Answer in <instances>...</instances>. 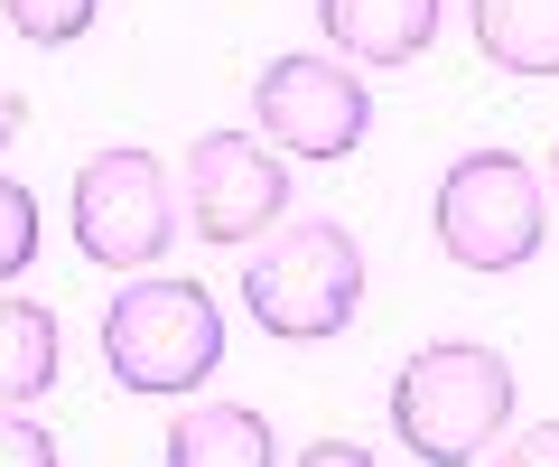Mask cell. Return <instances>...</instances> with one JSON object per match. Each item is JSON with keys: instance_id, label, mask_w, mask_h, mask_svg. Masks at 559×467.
<instances>
[{"instance_id": "1", "label": "cell", "mask_w": 559, "mask_h": 467, "mask_svg": "<svg viewBox=\"0 0 559 467\" xmlns=\"http://www.w3.org/2000/svg\"><path fill=\"white\" fill-rule=\"evenodd\" d=\"M513 402H522V374L503 365L495 346L439 337L392 374V440L419 467H476L513 430Z\"/></svg>"}, {"instance_id": "2", "label": "cell", "mask_w": 559, "mask_h": 467, "mask_svg": "<svg viewBox=\"0 0 559 467\" xmlns=\"http://www.w3.org/2000/svg\"><path fill=\"white\" fill-rule=\"evenodd\" d=\"M242 308L261 337L280 346H326L355 327L364 308V244L336 215H289L271 224V244H252L242 262Z\"/></svg>"}, {"instance_id": "3", "label": "cell", "mask_w": 559, "mask_h": 467, "mask_svg": "<svg viewBox=\"0 0 559 467\" xmlns=\"http://www.w3.org/2000/svg\"><path fill=\"white\" fill-rule=\"evenodd\" d=\"M215 365H224V308L205 281L150 271V281H121L103 300V374L121 393L168 402V393H197Z\"/></svg>"}, {"instance_id": "4", "label": "cell", "mask_w": 559, "mask_h": 467, "mask_svg": "<svg viewBox=\"0 0 559 467\" xmlns=\"http://www.w3.org/2000/svg\"><path fill=\"white\" fill-rule=\"evenodd\" d=\"M429 234L457 271H522L550 244V187L513 150H457L429 197Z\"/></svg>"}, {"instance_id": "5", "label": "cell", "mask_w": 559, "mask_h": 467, "mask_svg": "<svg viewBox=\"0 0 559 467\" xmlns=\"http://www.w3.org/2000/svg\"><path fill=\"white\" fill-rule=\"evenodd\" d=\"M66 224H75V253L94 271H150L168 244L187 234L178 215V178H168L150 150H94L66 187Z\"/></svg>"}, {"instance_id": "6", "label": "cell", "mask_w": 559, "mask_h": 467, "mask_svg": "<svg viewBox=\"0 0 559 467\" xmlns=\"http://www.w3.org/2000/svg\"><path fill=\"white\" fill-rule=\"evenodd\" d=\"M252 122L289 160H355L373 131V84L345 57H271L252 75Z\"/></svg>"}, {"instance_id": "7", "label": "cell", "mask_w": 559, "mask_h": 467, "mask_svg": "<svg viewBox=\"0 0 559 467\" xmlns=\"http://www.w3.org/2000/svg\"><path fill=\"white\" fill-rule=\"evenodd\" d=\"M178 197H187V234L261 244L271 224H289V160L261 131H205L178 160Z\"/></svg>"}, {"instance_id": "8", "label": "cell", "mask_w": 559, "mask_h": 467, "mask_svg": "<svg viewBox=\"0 0 559 467\" xmlns=\"http://www.w3.org/2000/svg\"><path fill=\"white\" fill-rule=\"evenodd\" d=\"M448 0H318V28L345 66H411L439 47Z\"/></svg>"}, {"instance_id": "9", "label": "cell", "mask_w": 559, "mask_h": 467, "mask_svg": "<svg viewBox=\"0 0 559 467\" xmlns=\"http://www.w3.org/2000/svg\"><path fill=\"white\" fill-rule=\"evenodd\" d=\"M168 467H280V440L252 402H187L159 440Z\"/></svg>"}, {"instance_id": "10", "label": "cell", "mask_w": 559, "mask_h": 467, "mask_svg": "<svg viewBox=\"0 0 559 467\" xmlns=\"http://www.w3.org/2000/svg\"><path fill=\"white\" fill-rule=\"evenodd\" d=\"M66 374V327L47 300H0V411L47 402Z\"/></svg>"}, {"instance_id": "11", "label": "cell", "mask_w": 559, "mask_h": 467, "mask_svg": "<svg viewBox=\"0 0 559 467\" xmlns=\"http://www.w3.org/2000/svg\"><path fill=\"white\" fill-rule=\"evenodd\" d=\"M466 20H476L485 66H503L522 84L559 75V0H466Z\"/></svg>"}, {"instance_id": "12", "label": "cell", "mask_w": 559, "mask_h": 467, "mask_svg": "<svg viewBox=\"0 0 559 467\" xmlns=\"http://www.w3.org/2000/svg\"><path fill=\"white\" fill-rule=\"evenodd\" d=\"M0 20L20 28L28 47H75L103 20V0H0Z\"/></svg>"}, {"instance_id": "13", "label": "cell", "mask_w": 559, "mask_h": 467, "mask_svg": "<svg viewBox=\"0 0 559 467\" xmlns=\"http://www.w3.org/2000/svg\"><path fill=\"white\" fill-rule=\"evenodd\" d=\"M38 244H47V234H38V197H28L20 178H0V290L38 262Z\"/></svg>"}, {"instance_id": "14", "label": "cell", "mask_w": 559, "mask_h": 467, "mask_svg": "<svg viewBox=\"0 0 559 467\" xmlns=\"http://www.w3.org/2000/svg\"><path fill=\"white\" fill-rule=\"evenodd\" d=\"M0 467H66V458H57V440H47L28 411H0Z\"/></svg>"}, {"instance_id": "15", "label": "cell", "mask_w": 559, "mask_h": 467, "mask_svg": "<svg viewBox=\"0 0 559 467\" xmlns=\"http://www.w3.org/2000/svg\"><path fill=\"white\" fill-rule=\"evenodd\" d=\"M485 467H559V421H532V430H513V440H503Z\"/></svg>"}, {"instance_id": "16", "label": "cell", "mask_w": 559, "mask_h": 467, "mask_svg": "<svg viewBox=\"0 0 559 467\" xmlns=\"http://www.w3.org/2000/svg\"><path fill=\"white\" fill-rule=\"evenodd\" d=\"M299 467H382V458L355 448V440H318V448H299Z\"/></svg>"}, {"instance_id": "17", "label": "cell", "mask_w": 559, "mask_h": 467, "mask_svg": "<svg viewBox=\"0 0 559 467\" xmlns=\"http://www.w3.org/2000/svg\"><path fill=\"white\" fill-rule=\"evenodd\" d=\"M20 141V94H0V150Z\"/></svg>"}, {"instance_id": "18", "label": "cell", "mask_w": 559, "mask_h": 467, "mask_svg": "<svg viewBox=\"0 0 559 467\" xmlns=\"http://www.w3.org/2000/svg\"><path fill=\"white\" fill-rule=\"evenodd\" d=\"M550 206H559V141H550Z\"/></svg>"}]
</instances>
